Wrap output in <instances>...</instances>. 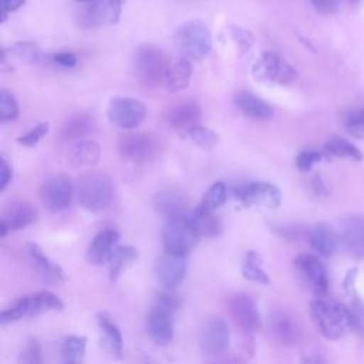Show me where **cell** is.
<instances>
[{
	"mask_svg": "<svg viewBox=\"0 0 364 364\" xmlns=\"http://www.w3.org/2000/svg\"><path fill=\"white\" fill-rule=\"evenodd\" d=\"M309 310L317 330L328 340H337L351 330L350 309L327 296L310 300Z\"/></svg>",
	"mask_w": 364,
	"mask_h": 364,
	"instance_id": "6da1fadb",
	"label": "cell"
},
{
	"mask_svg": "<svg viewBox=\"0 0 364 364\" xmlns=\"http://www.w3.org/2000/svg\"><path fill=\"white\" fill-rule=\"evenodd\" d=\"M181 297L171 290L155 294L146 316V333L159 346H166L173 338V313L181 307Z\"/></svg>",
	"mask_w": 364,
	"mask_h": 364,
	"instance_id": "7a4b0ae2",
	"label": "cell"
},
{
	"mask_svg": "<svg viewBox=\"0 0 364 364\" xmlns=\"http://www.w3.org/2000/svg\"><path fill=\"white\" fill-rule=\"evenodd\" d=\"M114 196V183L104 172H87L77 183V198L80 205L92 213L105 210Z\"/></svg>",
	"mask_w": 364,
	"mask_h": 364,
	"instance_id": "3957f363",
	"label": "cell"
},
{
	"mask_svg": "<svg viewBox=\"0 0 364 364\" xmlns=\"http://www.w3.org/2000/svg\"><path fill=\"white\" fill-rule=\"evenodd\" d=\"M63 301L54 293L47 290L36 291L31 294L21 296L20 299L14 300L10 306H7L0 314V324L7 326L21 318L37 316L46 311L63 310Z\"/></svg>",
	"mask_w": 364,
	"mask_h": 364,
	"instance_id": "277c9868",
	"label": "cell"
},
{
	"mask_svg": "<svg viewBox=\"0 0 364 364\" xmlns=\"http://www.w3.org/2000/svg\"><path fill=\"white\" fill-rule=\"evenodd\" d=\"M169 58L164 50L152 44L139 46L134 54V70L138 81L145 87H156L165 82L169 70Z\"/></svg>",
	"mask_w": 364,
	"mask_h": 364,
	"instance_id": "5b68a950",
	"label": "cell"
},
{
	"mask_svg": "<svg viewBox=\"0 0 364 364\" xmlns=\"http://www.w3.org/2000/svg\"><path fill=\"white\" fill-rule=\"evenodd\" d=\"M175 44L188 60H202L212 48V34L202 20H191L175 33Z\"/></svg>",
	"mask_w": 364,
	"mask_h": 364,
	"instance_id": "8992f818",
	"label": "cell"
},
{
	"mask_svg": "<svg viewBox=\"0 0 364 364\" xmlns=\"http://www.w3.org/2000/svg\"><path fill=\"white\" fill-rule=\"evenodd\" d=\"M118 151L128 162L146 164L159 155L161 141L152 132L129 131L119 136Z\"/></svg>",
	"mask_w": 364,
	"mask_h": 364,
	"instance_id": "52a82bcc",
	"label": "cell"
},
{
	"mask_svg": "<svg viewBox=\"0 0 364 364\" xmlns=\"http://www.w3.org/2000/svg\"><path fill=\"white\" fill-rule=\"evenodd\" d=\"M199 235L192 229L185 216L166 220L162 229V242L166 253L186 256L198 243Z\"/></svg>",
	"mask_w": 364,
	"mask_h": 364,
	"instance_id": "ba28073f",
	"label": "cell"
},
{
	"mask_svg": "<svg viewBox=\"0 0 364 364\" xmlns=\"http://www.w3.org/2000/svg\"><path fill=\"white\" fill-rule=\"evenodd\" d=\"M228 309L235 324L246 334L247 338H252L262 327V318L259 309L253 297L246 293H235L228 300Z\"/></svg>",
	"mask_w": 364,
	"mask_h": 364,
	"instance_id": "9c48e42d",
	"label": "cell"
},
{
	"mask_svg": "<svg viewBox=\"0 0 364 364\" xmlns=\"http://www.w3.org/2000/svg\"><path fill=\"white\" fill-rule=\"evenodd\" d=\"M252 73L257 81H272L280 85L291 84L297 77V71L290 64L269 51L256 60Z\"/></svg>",
	"mask_w": 364,
	"mask_h": 364,
	"instance_id": "30bf717a",
	"label": "cell"
},
{
	"mask_svg": "<svg viewBox=\"0 0 364 364\" xmlns=\"http://www.w3.org/2000/svg\"><path fill=\"white\" fill-rule=\"evenodd\" d=\"M108 118L122 129H134L141 125L146 117V105L129 97H115L108 104Z\"/></svg>",
	"mask_w": 364,
	"mask_h": 364,
	"instance_id": "8fae6325",
	"label": "cell"
},
{
	"mask_svg": "<svg viewBox=\"0 0 364 364\" xmlns=\"http://www.w3.org/2000/svg\"><path fill=\"white\" fill-rule=\"evenodd\" d=\"M235 198L243 206H262L276 209L280 206L282 193L276 185L267 182H252L235 188Z\"/></svg>",
	"mask_w": 364,
	"mask_h": 364,
	"instance_id": "7c38bea8",
	"label": "cell"
},
{
	"mask_svg": "<svg viewBox=\"0 0 364 364\" xmlns=\"http://www.w3.org/2000/svg\"><path fill=\"white\" fill-rule=\"evenodd\" d=\"M294 269L316 297H324L328 293V276L318 257L303 253L294 259Z\"/></svg>",
	"mask_w": 364,
	"mask_h": 364,
	"instance_id": "4fadbf2b",
	"label": "cell"
},
{
	"mask_svg": "<svg viewBox=\"0 0 364 364\" xmlns=\"http://www.w3.org/2000/svg\"><path fill=\"white\" fill-rule=\"evenodd\" d=\"M199 344L203 353L219 355L229 348L230 333L222 317H209L199 330Z\"/></svg>",
	"mask_w": 364,
	"mask_h": 364,
	"instance_id": "5bb4252c",
	"label": "cell"
},
{
	"mask_svg": "<svg viewBox=\"0 0 364 364\" xmlns=\"http://www.w3.org/2000/svg\"><path fill=\"white\" fill-rule=\"evenodd\" d=\"M74 195L73 181L65 175H57L46 181L40 189V196L47 209L60 212L71 205Z\"/></svg>",
	"mask_w": 364,
	"mask_h": 364,
	"instance_id": "9a60e30c",
	"label": "cell"
},
{
	"mask_svg": "<svg viewBox=\"0 0 364 364\" xmlns=\"http://www.w3.org/2000/svg\"><path fill=\"white\" fill-rule=\"evenodd\" d=\"M202 117V109L198 101L185 98L171 104L164 114V118L169 127L178 131H186L198 124Z\"/></svg>",
	"mask_w": 364,
	"mask_h": 364,
	"instance_id": "2e32d148",
	"label": "cell"
},
{
	"mask_svg": "<svg viewBox=\"0 0 364 364\" xmlns=\"http://www.w3.org/2000/svg\"><path fill=\"white\" fill-rule=\"evenodd\" d=\"M37 209L26 200H16L10 203L0 220V236L4 237L11 230H20L37 220Z\"/></svg>",
	"mask_w": 364,
	"mask_h": 364,
	"instance_id": "e0dca14e",
	"label": "cell"
},
{
	"mask_svg": "<svg viewBox=\"0 0 364 364\" xmlns=\"http://www.w3.org/2000/svg\"><path fill=\"white\" fill-rule=\"evenodd\" d=\"M26 256H27V260H28L31 269L44 282L60 284V283H63L65 280L64 270L57 263H54L43 252V249L38 245L27 243V246H26Z\"/></svg>",
	"mask_w": 364,
	"mask_h": 364,
	"instance_id": "ac0fdd59",
	"label": "cell"
},
{
	"mask_svg": "<svg viewBox=\"0 0 364 364\" xmlns=\"http://www.w3.org/2000/svg\"><path fill=\"white\" fill-rule=\"evenodd\" d=\"M338 237L351 257L364 259V216L353 215L344 219Z\"/></svg>",
	"mask_w": 364,
	"mask_h": 364,
	"instance_id": "d6986e66",
	"label": "cell"
},
{
	"mask_svg": "<svg viewBox=\"0 0 364 364\" xmlns=\"http://www.w3.org/2000/svg\"><path fill=\"white\" fill-rule=\"evenodd\" d=\"M155 274L158 282L166 290L175 289L186 276V262L183 256H175L171 253L162 255L155 264Z\"/></svg>",
	"mask_w": 364,
	"mask_h": 364,
	"instance_id": "ffe728a7",
	"label": "cell"
},
{
	"mask_svg": "<svg viewBox=\"0 0 364 364\" xmlns=\"http://www.w3.org/2000/svg\"><path fill=\"white\" fill-rule=\"evenodd\" d=\"M119 240V233L115 229H104L98 232L91 240L87 249V260L94 266H101L108 263L117 243Z\"/></svg>",
	"mask_w": 364,
	"mask_h": 364,
	"instance_id": "44dd1931",
	"label": "cell"
},
{
	"mask_svg": "<svg viewBox=\"0 0 364 364\" xmlns=\"http://www.w3.org/2000/svg\"><path fill=\"white\" fill-rule=\"evenodd\" d=\"M269 327L273 337L282 344H294L300 337L297 320L283 309H274L269 317Z\"/></svg>",
	"mask_w": 364,
	"mask_h": 364,
	"instance_id": "7402d4cb",
	"label": "cell"
},
{
	"mask_svg": "<svg viewBox=\"0 0 364 364\" xmlns=\"http://www.w3.org/2000/svg\"><path fill=\"white\" fill-rule=\"evenodd\" d=\"M97 324L101 333V340L107 351L114 358L121 360L124 357V338L114 318L107 311H101L97 316Z\"/></svg>",
	"mask_w": 364,
	"mask_h": 364,
	"instance_id": "603a6c76",
	"label": "cell"
},
{
	"mask_svg": "<svg viewBox=\"0 0 364 364\" xmlns=\"http://www.w3.org/2000/svg\"><path fill=\"white\" fill-rule=\"evenodd\" d=\"M154 209L166 220L185 216L188 209V199L178 191H162L158 192L152 199Z\"/></svg>",
	"mask_w": 364,
	"mask_h": 364,
	"instance_id": "cb8c5ba5",
	"label": "cell"
},
{
	"mask_svg": "<svg viewBox=\"0 0 364 364\" xmlns=\"http://www.w3.org/2000/svg\"><path fill=\"white\" fill-rule=\"evenodd\" d=\"M309 245L321 256H331L338 245V235L328 223H317L311 226L306 233Z\"/></svg>",
	"mask_w": 364,
	"mask_h": 364,
	"instance_id": "d4e9b609",
	"label": "cell"
},
{
	"mask_svg": "<svg viewBox=\"0 0 364 364\" xmlns=\"http://www.w3.org/2000/svg\"><path fill=\"white\" fill-rule=\"evenodd\" d=\"M233 102L245 117L252 119H269L273 115L272 105L249 91L236 92Z\"/></svg>",
	"mask_w": 364,
	"mask_h": 364,
	"instance_id": "484cf974",
	"label": "cell"
},
{
	"mask_svg": "<svg viewBox=\"0 0 364 364\" xmlns=\"http://www.w3.org/2000/svg\"><path fill=\"white\" fill-rule=\"evenodd\" d=\"M185 218L192 229L199 235V237H215L222 232V223L212 210L196 206L193 210H189Z\"/></svg>",
	"mask_w": 364,
	"mask_h": 364,
	"instance_id": "4316f807",
	"label": "cell"
},
{
	"mask_svg": "<svg viewBox=\"0 0 364 364\" xmlns=\"http://www.w3.org/2000/svg\"><path fill=\"white\" fill-rule=\"evenodd\" d=\"M95 128V118L90 112H77L68 117L61 128L60 136L64 141H80Z\"/></svg>",
	"mask_w": 364,
	"mask_h": 364,
	"instance_id": "83f0119b",
	"label": "cell"
},
{
	"mask_svg": "<svg viewBox=\"0 0 364 364\" xmlns=\"http://www.w3.org/2000/svg\"><path fill=\"white\" fill-rule=\"evenodd\" d=\"M101 158V146L91 139H80L75 141L70 149L67 159L74 168L92 166Z\"/></svg>",
	"mask_w": 364,
	"mask_h": 364,
	"instance_id": "f1b7e54d",
	"label": "cell"
},
{
	"mask_svg": "<svg viewBox=\"0 0 364 364\" xmlns=\"http://www.w3.org/2000/svg\"><path fill=\"white\" fill-rule=\"evenodd\" d=\"M192 77V64L188 58H179L169 65L165 77V87L169 92H179L185 90Z\"/></svg>",
	"mask_w": 364,
	"mask_h": 364,
	"instance_id": "f546056e",
	"label": "cell"
},
{
	"mask_svg": "<svg viewBox=\"0 0 364 364\" xmlns=\"http://www.w3.org/2000/svg\"><path fill=\"white\" fill-rule=\"evenodd\" d=\"M108 4L104 0L85 3L77 11V23L82 28H95L108 18Z\"/></svg>",
	"mask_w": 364,
	"mask_h": 364,
	"instance_id": "4dcf8cb0",
	"label": "cell"
},
{
	"mask_svg": "<svg viewBox=\"0 0 364 364\" xmlns=\"http://www.w3.org/2000/svg\"><path fill=\"white\" fill-rule=\"evenodd\" d=\"M138 250L134 246L124 245V246H117L109 262H108V276L109 282L115 283L122 272L131 266L134 262L138 260Z\"/></svg>",
	"mask_w": 364,
	"mask_h": 364,
	"instance_id": "1f68e13d",
	"label": "cell"
},
{
	"mask_svg": "<svg viewBox=\"0 0 364 364\" xmlns=\"http://www.w3.org/2000/svg\"><path fill=\"white\" fill-rule=\"evenodd\" d=\"M87 338L84 336L71 334L64 338L60 350L61 364H82L85 358Z\"/></svg>",
	"mask_w": 364,
	"mask_h": 364,
	"instance_id": "d6a6232c",
	"label": "cell"
},
{
	"mask_svg": "<svg viewBox=\"0 0 364 364\" xmlns=\"http://www.w3.org/2000/svg\"><path fill=\"white\" fill-rule=\"evenodd\" d=\"M262 263H263V259L257 252H255V250L247 252L245 255L243 264H242L243 277L249 282H256V283H260V284H269L270 279H269L266 270L262 267Z\"/></svg>",
	"mask_w": 364,
	"mask_h": 364,
	"instance_id": "836d02e7",
	"label": "cell"
},
{
	"mask_svg": "<svg viewBox=\"0 0 364 364\" xmlns=\"http://www.w3.org/2000/svg\"><path fill=\"white\" fill-rule=\"evenodd\" d=\"M324 151L327 152V155L337 156V158H348L353 161L363 159L361 151L341 136H333L331 139H328L324 145Z\"/></svg>",
	"mask_w": 364,
	"mask_h": 364,
	"instance_id": "e575fe53",
	"label": "cell"
},
{
	"mask_svg": "<svg viewBox=\"0 0 364 364\" xmlns=\"http://www.w3.org/2000/svg\"><path fill=\"white\" fill-rule=\"evenodd\" d=\"M185 136L192 141L196 146L209 151L218 144V135L208 127L203 125H193L185 131Z\"/></svg>",
	"mask_w": 364,
	"mask_h": 364,
	"instance_id": "d590c367",
	"label": "cell"
},
{
	"mask_svg": "<svg viewBox=\"0 0 364 364\" xmlns=\"http://www.w3.org/2000/svg\"><path fill=\"white\" fill-rule=\"evenodd\" d=\"M226 199H228L226 185L219 181V182H215L213 185H210V188L203 193L198 206L213 212L215 209L220 208L226 202Z\"/></svg>",
	"mask_w": 364,
	"mask_h": 364,
	"instance_id": "8d00e7d4",
	"label": "cell"
},
{
	"mask_svg": "<svg viewBox=\"0 0 364 364\" xmlns=\"http://www.w3.org/2000/svg\"><path fill=\"white\" fill-rule=\"evenodd\" d=\"M9 53L11 55H16L18 60H23L26 63H38L43 58L41 48L34 43V41H20L14 43L10 48Z\"/></svg>",
	"mask_w": 364,
	"mask_h": 364,
	"instance_id": "74e56055",
	"label": "cell"
},
{
	"mask_svg": "<svg viewBox=\"0 0 364 364\" xmlns=\"http://www.w3.org/2000/svg\"><path fill=\"white\" fill-rule=\"evenodd\" d=\"M18 364H43V348L37 338L31 337L20 351Z\"/></svg>",
	"mask_w": 364,
	"mask_h": 364,
	"instance_id": "f35d334b",
	"label": "cell"
},
{
	"mask_svg": "<svg viewBox=\"0 0 364 364\" xmlns=\"http://www.w3.org/2000/svg\"><path fill=\"white\" fill-rule=\"evenodd\" d=\"M18 117V104L11 92L0 90V119L1 122L14 121Z\"/></svg>",
	"mask_w": 364,
	"mask_h": 364,
	"instance_id": "ab89813d",
	"label": "cell"
},
{
	"mask_svg": "<svg viewBox=\"0 0 364 364\" xmlns=\"http://www.w3.org/2000/svg\"><path fill=\"white\" fill-rule=\"evenodd\" d=\"M344 127L350 135L364 139V109H353L344 115Z\"/></svg>",
	"mask_w": 364,
	"mask_h": 364,
	"instance_id": "60d3db41",
	"label": "cell"
},
{
	"mask_svg": "<svg viewBox=\"0 0 364 364\" xmlns=\"http://www.w3.org/2000/svg\"><path fill=\"white\" fill-rule=\"evenodd\" d=\"M50 129V124L48 122H40L36 127H33L31 129H28L26 134L17 136V142L23 146H36L38 144V141H41Z\"/></svg>",
	"mask_w": 364,
	"mask_h": 364,
	"instance_id": "b9f144b4",
	"label": "cell"
},
{
	"mask_svg": "<svg viewBox=\"0 0 364 364\" xmlns=\"http://www.w3.org/2000/svg\"><path fill=\"white\" fill-rule=\"evenodd\" d=\"M230 37H232V40L235 41V44L237 46V48L240 50L242 54H246L255 44L253 34L249 30L243 28V27L232 26L230 27Z\"/></svg>",
	"mask_w": 364,
	"mask_h": 364,
	"instance_id": "7bdbcfd3",
	"label": "cell"
},
{
	"mask_svg": "<svg viewBox=\"0 0 364 364\" xmlns=\"http://www.w3.org/2000/svg\"><path fill=\"white\" fill-rule=\"evenodd\" d=\"M348 309L351 314V330H354L357 336L364 338V301L357 299L351 303Z\"/></svg>",
	"mask_w": 364,
	"mask_h": 364,
	"instance_id": "ee69618b",
	"label": "cell"
},
{
	"mask_svg": "<svg viewBox=\"0 0 364 364\" xmlns=\"http://www.w3.org/2000/svg\"><path fill=\"white\" fill-rule=\"evenodd\" d=\"M321 159V154L318 151H313V149H306L301 151L297 158H296V166L301 171V172H307L313 168V165L316 162H318Z\"/></svg>",
	"mask_w": 364,
	"mask_h": 364,
	"instance_id": "f6af8a7d",
	"label": "cell"
},
{
	"mask_svg": "<svg viewBox=\"0 0 364 364\" xmlns=\"http://www.w3.org/2000/svg\"><path fill=\"white\" fill-rule=\"evenodd\" d=\"M127 0H107V4H108V21L115 24L119 21V17H121V13H122V9H124V3Z\"/></svg>",
	"mask_w": 364,
	"mask_h": 364,
	"instance_id": "bcb514c9",
	"label": "cell"
},
{
	"mask_svg": "<svg viewBox=\"0 0 364 364\" xmlns=\"http://www.w3.org/2000/svg\"><path fill=\"white\" fill-rule=\"evenodd\" d=\"M26 3V0H0V9H1V23H4L9 17L10 13L18 10L23 4Z\"/></svg>",
	"mask_w": 364,
	"mask_h": 364,
	"instance_id": "7dc6e473",
	"label": "cell"
},
{
	"mask_svg": "<svg viewBox=\"0 0 364 364\" xmlns=\"http://www.w3.org/2000/svg\"><path fill=\"white\" fill-rule=\"evenodd\" d=\"M53 63L61 65V67H74L77 64V57L75 54L70 53V51H61V53H55L51 55Z\"/></svg>",
	"mask_w": 364,
	"mask_h": 364,
	"instance_id": "c3c4849f",
	"label": "cell"
},
{
	"mask_svg": "<svg viewBox=\"0 0 364 364\" xmlns=\"http://www.w3.org/2000/svg\"><path fill=\"white\" fill-rule=\"evenodd\" d=\"M311 4L324 14H331L337 10L338 1L337 0H310Z\"/></svg>",
	"mask_w": 364,
	"mask_h": 364,
	"instance_id": "681fc988",
	"label": "cell"
},
{
	"mask_svg": "<svg viewBox=\"0 0 364 364\" xmlns=\"http://www.w3.org/2000/svg\"><path fill=\"white\" fill-rule=\"evenodd\" d=\"M11 181V168L9 166V162L6 161L4 156H1V162H0V189L3 191L9 182Z\"/></svg>",
	"mask_w": 364,
	"mask_h": 364,
	"instance_id": "f907efd6",
	"label": "cell"
},
{
	"mask_svg": "<svg viewBox=\"0 0 364 364\" xmlns=\"http://www.w3.org/2000/svg\"><path fill=\"white\" fill-rule=\"evenodd\" d=\"M208 364H245V363L237 357H225V358L208 363Z\"/></svg>",
	"mask_w": 364,
	"mask_h": 364,
	"instance_id": "816d5d0a",
	"label": "cell"
},
{
	"mask_svg": "<svg viewBox=\"0 0 364 364\" xmlns=\"http://www.w3.org/2000/svg\"><path fill=\"white\" fill-rule=\"evenodd\" d=\"M301 364H327V363L318 355H306L301 360Z\"/></svg>",
	"mask_w": 364,
	"mask_h": 364,
	"instance_id": "f5cc1de1",
	"label": "cell"
},
{
	"mask_svg": "<svg viewBox=\"0 0 364 364\" xmlns=\"http://www.w3.org/2000/svg\"><path fill=\"white\" fill-rule=\"evenodd\" d=\"M144 364H155V363H152L149 358H145V360H144Z\"/></svg>",
	"mask_w": 364,
	"mask_h": 364,
	"instance_id": "db71d44e",
	"label": "cell"
},
{
	"mask_svg": "<svg viewBox=\"0 0 364 364\" xmlns=\"http://www.w3.org/2000/svg\"><path fill=\"white\" fill-rule=\"evenodd\" d=\"M80 3H90V1H95V0H77Z\"/></svg>",
	"mask_w": 364,
	"mask_h": 364,
	"instance_id": "11a10c76",
	"label": "cell"
},
{
	"mask_svg": "<svg viewBox=\"0 0 364 364\" xmlns=\"http://www.w3.org/2000/svg\"><path fill=\"white\" fill-rule=\"evenodd\" d=\"M350 1H353V3H355V1H358V0H350Z\"/></svg>",
	"mask_w": 364,
	"mask_h": 364,
	"instance_id": "9f6ffc18",
	"label": "cell"
}]
</instances>
